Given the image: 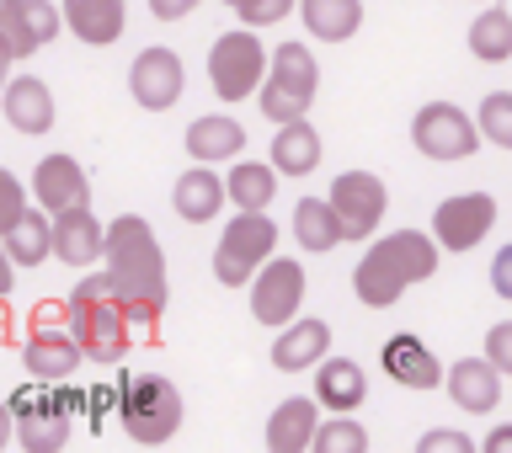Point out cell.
Listing matches in <instances>:
<instances>
[{
	"label": "cell",
	"instance_id": "12",
	"mask_svg": "<svg viewBox=\"0 0 512 453\" xmlns=\"http://www.w3.org/2000/svg\"><path fill=\"white\" fill-rule=\"evenodd\" d=\"M496 230V198L491 192H454L432 214V235L443 251H475L480 240Z\"/></svg>",
	"mask_w": 512,
	"mask_h": 453
},
{
	"label": "cell",
	"instance_id": "17",
	"mask_svg": "<svg viewBox=\"0 0 512 453\" xmlns=\"http://www.w3.org/2000/svg\"><path fill=\"white\" fill-rule=\"evenodd\" d=\"M443 390H448V400H454L459 411L486 416V411L502 406V368H496L491 358H459L443 374Z\"/></svg>",
	"mask_w": 512,
	"mask_h": 453
},
{
	"label": "cell",
	"instance_id": "6",
	"mask_svg": "<svg viewBox=\"0 0 512 453\" xmlns=\"http://www.w3.org/2000/svg\"><path fill=\"white\" fill-rule=\"evenodd\" d=\"M320 91V64L304 43H278L272 48V70L262 80V91H256V102H262V118L272 123H288V118H304Z\"/></svg>",
	"mask_w": 512,
	"mask_h": 453
},
{
	"label": "cell",
	"instance_id": "41",
	"mask_svg": "<svg viewBox=\"0 0 512 453\" xmlns=\"http://www.w3.org/2000/svg\"><path fill=\"white\" fill-rule=\"evenodd\" d=\"M54 390H59V406L70 416H91V390H80V384H70V379H59Z\"/></svg>",
	"mask_w": 512,
	"mask_h": 453
},
{
	"label": "cell",
	"instance_id": "3",
	"mask_svg": "<svg viewBox=\"0 0 512 453\" xmlns=\"http://www.w3.org/2000/svg\"><path fill=\"white\" fill-rule=\"evenodd\" d=\"M70 331L91 363L112 368L128 358V347L139 336H134V320H128V304L118 294V283H112V272H86V283L70 294Z\"/></svg>",
	"mask_w": 512,
	"mask_h": 453
},
{
	"label": "cell",
	"instance_id": "27",
	"mask_svg": "<svg viewBox=\"0 0 512 453\" xmlns=\"http://www.w3.org/2000/svg\"><path fill=\"white\" fill-rule=\"evenodd\" d=\"M315 400L326 411H358L368 400V374L352 358H326L315 374Z\"/></svg>",
	"mask_w": 512,
	"mask_h": 453
},
{
	"label": "cell",
	"instance_id": "34",
	"mask_svg": "<svg viewBox=\"0 0 512 453\" xmlns=\"http://www.w3.org/2000/svg\"><path fill=\"white\" fill-rule=\"evenodd\" d=\"M475 123H480V134H486L496 150H512V91H491L486 102H480Z\"/></svg>",
	"mask_w": 512,
	"mask_h": 453
},
{
	"label": "cell",
	"instance_id": "31",
	"mask_svg": "<svg viewBox=\"0 0 512 453\" xmlns=\"http://www.w3.org/2000/svg\"><path fill=\"white\" fill-rule=\"evenodd\" d=\"M294 240L304 251H331V246H342V219H336V208L331 198H304L294 208Z\"/></svg>",
	"mask_w": 512,
	"mask_h": 453
},
{
	"label": "cell",
	"instance_id": "35",
	"mask_svg": "<svg viewBox=\"0 0 512 453\" xmlns=\"http://www.w3.org/2000/svg\"><path fill=\"white\" fill-rule=\"evenodd\" d=\"M288 11H294V0H240L235 6L240 27H278Z\"/></svg>",
	"mask_w": 512,
	"mask_h": 453
},
{
	"label": "cell",
	"instance_id": "9",
	"mask_svg": "<svg viewBox=\"0 0 512 453\" xmlns=\"http://www.w3.org/2000/svg\"><path fill=\"white\" fill-rule=\"evenodd\" d=\"M11 411H16V443L27 453H59L70 443L75 416L59 406V390L48 379H27L22 390L11 395Z\"/></svg>",
	"mask_w": 512,
	"mask_h": 453
},
{
	"label": "cell",
	"instance_id": "30",
	"mask_svg": "<svg viewBox=\"0 0 512 453\" xmlns=\"http://www.w3.org/2000/svg\"><path fill=\"white\" fill-rule=\"evenodd\" d=\"M470 54L480 64H502L512 59V11L496 6V0H486V11L470 22Z\"/></svg>",
	"mask_w": 512,
	"mask_h": 453
},
{
	"label": "cell",
	"instance_id": "21",
	"mask_svg": "<svg viewBox=\"0 0 512 453\" xmlns=\"http://www.w3.org/2000/svg\"><path fill=\"white\" fill-rule=\"evenodd\" d=\"M80 358H86V352H80L70 326L64 331H27V342H22V368L32 379H48V384L70 379L80 368Z\"/></svg>",
	"mask_w": 512,
	"mask_h": 453
},
{
	"label": "cell",
	"instance_id": "8",
	"mask_svg": "<svg viewBox=\"0 0 512 453\" xmlns=\"http://www.w3.org/2000/svg\"><path fill=\"white\" fill-rule=\"evenodd\" d=\"M480 139H486V134H480V123H475L464 107H454V102H427V107L411 118V144H416L427 160H443V166L475 160Z\"/></svg>",
	"mask_w": 512,
	"mask_h": 453
},
{
	"label": "cell",
	"instance_id": "11",
	"mask_svg": "<svg viewBox=\"0 0 512 453\" xmlns=\"http://www.w3.org/2000/svg\"><path fill=\"white\" fill-rule=\"evenodd\" d=\"M251 315L262 320V326L272 331H283L288 320H299V304H304V267L299 262H288V256H272V262L251 278Z\"/></svg>",
	"mask_w": 512,
	"mask_h": 453
},
{
	"label": "cell",
	"instance_id": "44",
	"mask_svg": "<svg viewBox=\"0 0 512 453\" xmlns=\"http://www.w3.org/2000/svg\"><path fill=\"white\" fill-rule=\"evenodd\" d=\"M16 443V411H11V400H0V448H11Z\"/></svg>",
	"mask_w": 512,
	"mask_h": 453
},
{
	"label": "cell",
	"instance_id": "1",
	"mask_svg": "<svg viewBox=\"0 0 512 453\" xmlns=\"http://www.w3.org/2000/svg\"><path fill=\"white\" fill-rule=\"evenodd\" d=\"M107 272L128 304L139 342H160V315H166V256L150 230V219L123 214L107 224Z\"/></svg>",
	"mask_w": 512,
	"mask_h": 453
},
{
	"label": "cell",
	"instance_id": "33",
	"mask_svg": "<svg viewBox=\"0 0 512 453\" xmlns=\"http://www.w3.org/2000/svg\"><path fill=\"white\" fill-rule=\"evenodd\" d=\"M368 448V432L352 422V411H331L315 432V453H363Z\"/></svg>",
	"mask_w": 512,
	"mask_h": 453
},
{
	"label": "cell",
	"instance_id": "23",
	"mask_svg": "<svg viewBox=\"0 0 512 453\" xmlns=\"http://www.w3.org/2000/svg\"><path fill=\"white\" fill-rule=\"evenodd\" d=\"M59 6H64V27H70L86 48L118 43L123 27H128V6H123V0H59Z\"/></svg>",
	"mask_w": 512,
	"mask_h": 453
},
{
	"label": "cell",
	"instance_id": "5",
	"mask_svg": "<svg viewBox=\"0 0 512 453\" xmlns=\"http://www.w3.org/2000/svg\"><path fill=\"white\" fill-rule=\"evenodd\" d=\"M272 246H278V224L267 219V208H235L214 246V278L224 288H246L272 262Z\"/></svg>",
	"mask_w": 512,
	"mask_h": 453
},
{
	"label": "cell",
	"instance_id": "20",
	"mask_svg": "<svg viewBox=\"0 0 512 453\" xmlns=\"http://www.w3.org/2000/svg\"><path fill=\"white\" fill-rule=\"evenodd\" d=\"M326 406H320L315 395H288L278 411L267 416V448L272 453H304V448H315V432H320V416Z\"/></svg>",
	"mask_w": 512,
	"mask_h": 453
},
{
	"label": "cell",
	"instance_id": "25",
	"mask_svg": "<svg viewBox=\"0 0 512 453\" xmlns=\"http://www.w3.org/2000/svg\"><path fill=\"white\" fill-rule=\"evenodd\" d=\"M246 150V128L235 118H224V112H208V118H192L187 123V155L203 160V166H214V160H235Z\"/></svg>",
	"mask_w": 512,
	"mask_h": 453
},
{
	"label": "cell",
	"instance_id": "42",
	"mask_svg": "<svg viewBox=\"0 0 512 453\" xmlns=\"http://www.w3.org/2000/svg\"><path fill=\"white\" fill-rule=\"evenodd\" d=\"M422 453H438V448H448V453H470V438L464 432H427L422 443H416Z\"/></svg>",
	"mask_w": 512,
	"mask_h": 453
},
{
	"label": "cell",
	"instance_id": "14",
	"mask_svg": "<svg viewBox=\"0 0 512 453\" xmlns=\"http://www.w3.org/2000/svg\"><path fill=\"white\" fill-rule=\"evenodd\" d=\"M187 86V70H182V54H171V48H144L134 59V70H128V96L144 107V112H166L176 107V96Z\"/></svg>",
	"mask_w": 512,
	"mask_h": 453
},
{
	"label": "cell",
	"instance_id": "29",
	"mask_svg": "<svg viewBox=\"0 0 512 453\" xmlns=\"http://www.w3.org/2000/svg\"><path fill=\"white\" fill-rule=\"evenodd\" d=\"M299 16L320 43H347L363 27V0H299Z\"/></svg>",
	"mask_w": 512,
	"mask_h": 453
},
{
	"label": "cell",
	"instance_id": "16",
	"mask_svg": "<svg viewBox=\"0 0 512 453\" xmlns=\"http://www.w3.org/2000/svg\"><path fill=\"white\" fill-rule=\"evenodd\" d=\"M379 363H384V374H390L400 390H438L448 368L432 358V347L422 342V336H411V331H395L390 342L379 347Z\"/></svg>",
	"mask_w": 512,
	"mask_h": 453
},
{
	"label": "cell",
	"instance_id": "15",
	"mask_svg": "<svg viewBox=\"0 0 512 453\" xmlns=\"http://www.w3.org/2000/svg\"><path fill=\"white\" fill-rule=\"evenodd\" d=\"M54 256L75 272H91L96 262H107V224L91 214V203L54 214Z\"/></svg>",
	"mask_w": 512,
	"mask_h": 453
},
{
	"label": "cell",
	"instance_id": "26",
	"mask_svg": "<svg viewBox=\"0 0 512 453\" xmlns=\"http://www.w3.org/2000/svg\"><path fill=\"white\" fill-rule=\"evenodd\" d=\"M272 166H278L283 176H310L320 166V134L310 118H288L278 123V134H272Z\"/></svg>",
	"mask_w": 512,
	"mask_h": 453
},
{
	"label": "cell",
	"instance_id": "10",
	"mask_svg": "<svg viewBox=\"0 0 512 453\" xmlns=\"http://www.w3.org/2000/svg\"><path fill=\"white\" fill-rule=\"evenodd\" d=\"M331 208H336V219H342V235L347 240H368L379 230V219H384V208H390V192H384V182L374 171H342L331 182Z\"/></svg>",
	"mask_w": 512,
	"mask_h": 453
},
{
	"label": "cell",
	"instance_id": "4",
	"mask_svg": "<svg viewBox=\"0 0 512 453\" xmlns=\"http://www.w3.org/2000/svg\"><path fill=\"white\" fill-rule=\"evenodd\" d=\"M118 422L128 432V443L160 448L182 427V395L160 374H123L118 379Z\"/></svg>",
	"mask_w": 512,
	"mask_h": 453
},
{
	"label": "cell",
	"instance_id": "47",
	"mask_svg": "<svg viewBox=\"0 0 512 453\" xmlns=\"http://www.w3.org/2000/svg\"><path fill=\"white\" fill-rule=\"evenodd\" d=\"M11 64H16V54H11V48H6V38H0V91L11 86Z\"/></svg>",
	"mask_w": 512,
	"mask_h": 453
},
{
	"label": "cell",
	"instance_id": "22",
	"mask_svg": "<svg viewBox=\"0 0 512 453\" xmlns=\"http://www.w3.org/2000/svg\"><path fill=\"white\" fill-rule=\"evenodd\" d=\"M0 107H6V123L16 134H48L54 128V91L38 75H11V86L0 91Z\"/></svg>",
	"mask_w": 512,
	"mask_h": 453
},
{
	"label": "cell",
	"instance_id": "24",
	"mask_svg": "<svg viewBox=\"0 0 512 453\" xmlns=\"http://www.w3.org/2000/svg\"><path fill=\"white\" fill-rule=\"evenodd\" d=\"M224 203H230V187H224V176H214V166H203V160H198L192 171L176 176L171 208H176L187 224H208Z\"/></svg>",
	"mask_w": 512,
	"mask_h": 453
},
{
	"label": "cell",
	"instance_id": "37",
	"mask_svg": "<svg viewBox=\"0 0 512 453\" xmlns=\"http://www.w3.org/2000/svg\"><path fill=\"white\" fill-rule=\"evenodd\" d=\"M64 326H70V299H43L27 315V331H64Z\"/></svg>",
	"mask_w": 512,
	"mask_h": 453
},
{
	"label": "cell",
	"instance_id": "7",
	"mask_svg": "<svg viewBox=\"0 0 512 453\" xmlns=\"http://www.w3.org/2000/svg\"><path fill=\"white\" fill-rule=\"evenodd\" d=\"M272 70V54L256 38V27H240V32H224L208 48V86H214L219 102H246V96L262 91V80Z\"/></svg>",
	"mask_w": 512,
	"mask_h": 453
},
{
	"label": "cell",
	"instance_id": "46",
	"mask_svg": "<svg viewBox=\"0 0 512 453\" xmlns=\"http://www.w3.org/2000/svg\"><path fill=\"white\" fill-rule=\"evenodd\" d=\"M486 453H512V427H496L486 438Z\"/></svg>",
	"mask_w": 512,
	"mask_h": 453
},
{
	"label": "cell",
	"instance_id": "43",
	"mask_svg": "<svg viewBox=\"0 0 512 453\" xmlns=\"http://www.w3.org/2000/svg\"><path fill=\"white\" fill-rule=\"evenodd\" d=\"M203 0H150V11H155V22H182V16H192Z\"/></svg>",
	"mask_w": 512,
	"mask_h": 453
},
{
	"label": "cell",
	"instance_id": "40",
	"mask_svg": "<svg viewBox=\"0 0 512 453\" xmlns=\"http://www.w3.org/2000/svg\"><path fill=\"white\" fill-rule=\"evenodd\" d=\"M491 294L512 299V240H507L502 251H496V262H491Z\"/></svg>",
	"mask_w": 512,
	"mask_h": 453
},
{
	"label": "cell",
	"instance_id": "45",
	"mask_svg": "<svg viewBox=\"0 0 512 453\" xmlns=\"http://www.w3.org/2000/svg\"><path fill=\"white\" fill-rule=\"evenodd\" d=\"M11 278H16V262H11L6 240H0V294H11Z\"/></svg>",
	"mask_w": 512,
	"mask_h": 453
},
{
	"label": "cell",
	"instance_id": "19",
	"mask_svg": "<svg viewBox=\"0 0 512 453\" xmlns=\"http://www.w3.org/2000/svg\"><path fill=\"white\" fill-rule=\"evenodd\" d=\"M32 198H38L48 214H64V208H75V203H91V182H86V171H80V160L75 155L38 160V171H32Z\"/></svg>",
	"mask_w": 512,
	"mask_h": 453
},
{
	"label": "cell",
	"instance_id": "13",
	"mask_svg": "<svg viewBox=\"0 0 512 453\" xmlns=\"http://www.w3.org/2000/svg\"><path fill=\"white\" fill-rule=\"evenodd\" d=\"M64 27V6L48 0H0V38L16 59H32L38 48H48Z\"/></svg>",
	"mask_w": 512,
	"mask_h": 453
},
{
	"label": "cell",
	"instance_id": "38",
	"mask_svg": "<svg viewBox=\"0 0 512 453\" xmlns=\"http://www.w3.org/2000/svg\"><path fill=\"white\" fill-rule=\"evenodd\" d=\"M486 358L502 368V374H512V320H502V326L486 331Z\"/></svg>",
	"mask_w": 512,
	"mask_h": 453
},
{
	"label": "cell",
	"instance_id": "48",
	"mask_svg": "<svg viewBox=\"0 0 512 453\" xmlns=\"http://www.w3.org/2000/svg\"><path fill=\"white\" fill-rule=\"evenodd\" d=\"M11 342V310H6V294H0V347Z\"/></svg>",
	"mask_w": 512,
	"mask_h": 453
},
{
	"label": "cell",
	"instance_id": "39",
	"mask_svg": "<svg viewBox=\"0 0 512 453\" xmlns=\"http://www.w3.org/2000/svg\"><path fill=\"white\" fill-rule=\"evenodd\" d=\"M107 416H118V384H91V432H102Z\"/></svg>",
	"mask_w": 512,
	"mask_h": 453
},
{
	"label": "cell",
	"instance_id": "49",
	"mask_svg": "<svg viewBox=\"0 0 512 453\" xmlns=\"http://www.w3.org/2000/svg\"><path fill=\"white\" fill-rule=\"evenodd\" d=\"M224 6H240V0H224Z\"/></svg>",
	"mask_w": 512,
	"mask_h": 453
},
{
	"label": "cell",
	"instance_id": "32",
	"mask_svg": "<svg viewBox=\"0 0 512 453\" xmlns=\"http://www.w3.org/2000/svg\"><path fill=\"white\" fill-rule=\"evenodd\" d=\"M278 166H262V160H235L230 176H224V187H230V203L235 208H267L278 198Z\"/></svg>",
	"mask_w": 512,
	"mask_h": 453
},
{
	"label": "cell",
	"instance_id": "36",
	"mask_svg": "<svg viewBox=\"0 0 512 453\" xmlns=\"http://www.w3.org/2000/svg\"><path fill=\"white\" fill-rule=\"evenodd\" d=\"M27 208H32V203H27V187L16 182V176H11L6 166H0V235H6L11 224L27 214Z\"/></svg>",
	"mask_w": 512,
	"mask_h": 453
},
{
	"label": "cell",
	"instance_id": "18",
	"mask_svg": "<svg viewBox=\"0 0 512 453\" xmlns=\"http://www.w3.org/2000/svg\"><path fill=\"white\" fill-rule=\"evenodd\" d=\"M331 358V326L315 315H299L288 320L278 331V342H272V368L278 374H299V368H320Z\"/></svg>",
	"mask_w": 512,
	"mask_h": 453
},
{
	"label": "cell",
	"instance_id": "2",
	"mask_svg": "<svg viewBox=\"0 0 512 453\" xmlns=\"http://www.w3.org/2000/svg\"><path fill=\"white\" fill-rule=\"evenodd\" d=\"M438 235H422V230H395L384 235L379 246L363 251L358 272H352V288H358V299L368 310H390V304L406 294V288L427 283L432 272H438Z\"/></svg>",
	"mask_w": 512,
	"mask_h": 453
},
{
	"label": "cell",
	"instance_id": "28",
	"mask_svg": "<svg viewBox=\"0 0 512 453\" xmlns=\"http://www.w3.org/2000/svg\"><path fill=\"white\" fill-rule=\"evenodd\" d=\"M0 240H6V251H11L16 267H43V256H54V214H48L43 203L27 208V214L16 219Z\"/></svg>",
	"mask_w": 512,
	"mask_h": 453
}]
</instances>
